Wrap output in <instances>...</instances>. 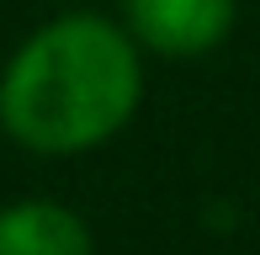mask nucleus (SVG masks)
<instances>
[{
    "instance_id": "f257e3e1",
    "label": "nucleus",
    "mask_w": 260,
    "mask_h": 255,
    "mask_svg": "<svg viewBox=\"0 0 260 255\" xmlns=\"http://www.w3.org/2000/svg\"><path fill=\"white\" fill-rule=\"evenodd\" d=\"M144 75L138 53L112 21L64 16L21 43L0 80V122L43 154H75L133 117Z\"/></svg>"
},
{
    "instance_id": "7ed1b4c3",
    "label": "nucleus",
    "mask_w": 260,
    "mask_h": 255,
    "mask_svg": "<svg viewBox=\"0 0 260 255\" xmlns=\"http://www.w3.org/2000/svg\"><path fill=\"white\" fill-rule=\"evenodd\" d=\"M0 255H90V234L58 202L0 207Z\"/></svg>"
},
{
    "instance_id": "f03ea898",
    "label": "nucleus",
    "mask_w": 260,
    "mask_h": 255,
    "mask_svg": "<svg viewBox=\"0 0 260 255\" xmlns=\"http://www.w3.org/2000/svg\"><path fill=\"white\" fill-rule=\"evenodd\" d=\"M127 27L165 59H197L234 27V0H127Z\"/></svg>"
}]
</instances>
